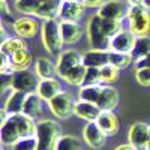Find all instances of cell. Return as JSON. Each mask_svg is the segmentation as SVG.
<instances>
[{"mask_svg":"<svg viewBox=\"0 0 150 150\" xmlns=\"http://www.w3.org/2000/svg\"><path fill=\"white\" fill-rule=\"evenodd\" d=\"M42 44L45 50L51 56H59L63 47V36H62V26L59 18L56 20H45L41 27Z\"/></svg>","mask_w":150,"mask_h":150,"instance_id":"obj_1","label":"cell"},{"mask_svg":"<svg viewBox=\"0 0 150 150\" xmlns=\"http://www.w3.org/2000/svg\"><path fill=\"white\" fill-rule=\"evenodd\" d=\"M126 18L129 20V30L135 36H149L150 32V14L149 9L140 5H129Z\"/></svg>","mask_w":150,"mask_h":150,"instance_id":"obj_2","label":"cell"},{"mask_svg":"<svg viewBox=\"0 0 150 150\" xmlns=\"http://www.w3.org/2000/svg\"><path fill=\"white\" fill-rule=\"evenodd\" d=\"M38 146L36 150H54L56 141L59 138V126L53 120H41L38 122L36 129Z\"/></svg>","mask_w":150,"mask_h":150,"instance_id":"obj_3","label":"cell"},{"mask_svg":"<svg viewBox=\"0 0 150 150\" xmlns=\"http://www.w3.org/2000/svg\"><path fill=\"white\" fill-rule=\"evenodd\" d=\"M87 38L95 50H110V38L105 35L102 29V17L101 15H92L87 23Z\"/></svg>","mask_w":150,"mask_h":150,"instance_id":"obj_4","label":"cell"},{"mask_svg":"<svg viewBox=\"0 0 150 150\" xmlns=\"http://www.w3.org/2000/svg\"><path fill=\"white\" fill-rule=\"evenodd\" d=\"M74 107H75V102H74L72 96L68 92H63V90L48 102L50 111H51L57 119H68L69 116H72Z\"/></svg>","mask_w":150,"mask_h":150,"instance_id":"obj_5","label":"cell"},{"mask_svg":"<svg viewBox=\"0 0 150 150\" xmlns=\"http://www.w3.org/2000/svg\"><path fill=\"white\" fill-rule=\"evenodd\" d=\"M83 63V54H80L75 50H65L57 56V75L63 80L66 75L74 69Z\"/></svg>","mask_w":150,"mask_h":150,"instance_id":"obj_6","label":"cell"},{"mask_svg":"<svg viewBox=\"0 0 150 150\" xmlns=\"http://www.w3.org/2000/svg\"><path fill=\"white\" fill-rule=\"evenodd\" d=\"M107 134L102 131V128L95 122H87V125L83 129V138L86 144L92 149H101L107 143Z\"/></svg>","mask_w":150,"mask_h":150,"instance_id":"obj_7","label":"cell"},{"mask_svg":"<svg viewBox=\"0 0 150 150\" xmlns=\"http://www.w3.org/2000/svg\"><path fill=\"white\" fill-rule=\"evenodd\" d=\"M38 75L30 72L29 69L24 71H17L14 75L11 77L12 80V90H21V92H33L35 89H38L39 81L36 80Z\"/></svg>","mask_w":150,"mask_h":150,"instance_id":"obj_8","label":"cell"},{"mask_svg":"<svg viewBox=\"0 0 150 150\" xmlns=\"http://www.w3.org/2000/svg\"><path fill=\"white\" fill-rule=\"evenodd\" d=\"M135 42H137V36L131 30H122L119 35L111 38L110 50L111 51H117V53L132 54L134 48H135Z\"/></svg>","mask_w":150,"mask_h":150,"instance_id":"obj_9","label":"cell"},{"mask_svg":"<svg viewBox=\"0 0 150 150\" xmlns=\"http://www.w3.org/2000/svg\"><path fill=\"white\" fill-rule=\"evenodd\" d=\"M128 14V6L123 0H107V2L99 8L98 15L107 20H123Z\"/></svg>","mask_w":150,"mask_h":150,"instance_id":"obj_10","label":"cell"},{"mask_svg":"<svg viewBox=\"0 0 150 150\" xmlns=\"http://www.w3.org/2000/svg\"><path fill=\"white\" fill-rule=\"evenodd\" d=\"M0 141H2L3 146H8L11 147L12 144H15L18 140L23 138L21 135V131L18 128V123L15 120L14 116H9V119L0 125Z\"/></svg>","mask_w":150,"mask_h":150,"instance_id":"obj_11","label":"cell"},{"mask_svg":"<svg viewBox=\"0 0 150 150\" xmlns=\"http://www.w3.org/2000/svg\"><path fill=\"white\" fill-rule=\"evenodd\" d=\"M128 140H129V144H132L137 149H143V147L146 149L147 141L150 140V126L143 122L134 123L129 128Z\"/></svg>","mask_w":150,"mask_h":150,"instance_id":"obj_12","label":"cell"},{"mask_svg":"<svg viewBox=\"0 0 150 150\" xmlns=\"http://www.w3.org/2000/svg\"><path fill=\"white\" fill-rule=\"evenodd\" d=\"M84 3L81 0H63L60 8V21H78L84 15Z\"/></svg>","mask_w":150,"mask_h":150,"instance_id":"obj_13","label":"cell"},{"mask_svg":"<svg viewBox=\"0 0 150 150\" xmlns=\"http://www.w3.org/2000/svg\"><path fill=\"white\" fill-rule=\"evenodd\" d=\"M38 30H39V24L38 21L32 17H20L14 21V32L17 33V36L27 39V38H35Z\"/></svg>","mask_w":150,"mask_h":150,"instance_id":"obj_14","label":"cell"},{"mask_svg":"<svg viewBox=\"0 0 150 150\" xmlns=\"http://www.w3.org/2000/svg\"><path fill=\"white\" fill-rule=\"evenodd\" d=\"M110 63V50H89L83 54V65L87 68H102Z\"/></svg>","mask_w":150,"mask_h":150,"instance_id":"obj_15","label":"cell"},{"mask_svg":"<svg viewBox=\"0 0 150 150\" xmlns=\"http://www.w3.org/2000/svg\"><path fill=\"white\" fill-rule=\"evenodd\" d=\"M101 111L102 110L98 107V104L81 101V99H78L74 107V114L86 122H95L99 117V114H101Z\"/></svg>","mask_w":150,"mask_h":150,"instance_id":"obj_16","label":"cell"},{"mask_svg":"<svg viewBox=\"0 0 150 150\" xmlns=\"http://www.w3.org/2000/svg\"><path fill=\"white\" fill-rule=\"evenodd\" d=\"M62 26V36H63L65 44H77L83 36V27L78 21H60Z\"/></svg>","mask_w":150,"mask_h":150,"instance_id":"obj_17","label":"cell"},{"mask_svg":"<svg viewBox=\"0 0 150 150\" xmlns=\"http://www.w3.org/2000/svg\"><path fill=\"white\" fill-rule=\"evenodd\" d=\"M62 92V86L57 80L54 78H48V80H41L39 84H38L36 93L39 95L44 101L50 102L54 96H57Z\"/></svg>","mask_w":150,"mask_h":150,"instance_id":"obj_18","label":"cell"},{"mask_svg":"<svg viewBox=\"0 0 150 150\" xmlns=\"http://www.w3.org/2000/svg\"><path fill=\"white\" fill-rule=\"evenodd\" d=\"M96 123L102 128V131L110 137V135H116L119 132V120L117 116L110 110H104L101 111L99 117L96 119Z\"/></svg>","mask_w":150,"mask_h":150,"instance_id":"obj_19","label":"cell"},{"mask_svg":"<svg viewBox=\"0 0 150 150\" xmlns=\"http://www.w3.org/2000/svg\"><path fill=\"white\" fill-rule=\"evenodd\" d=\"M27 98V92H21V90H12V93L8 96L6 102H5V110L9 114H20L23 112L24 102Z\"/></svg>","mask_w":150,"mask_h":150,"instance_id":"obj_20","label":"cell"},{"mask_svg":"<svg viewBox=\"0 0 150 150\" xmlns=\"http://www.w3.org/2000/svg\"><path fill=\"white\" fill-rule=\"evenodd\" d=\"M119 104V92L114 89L112 86H104L102 89V93H101V98L98 101V107L101 108L102 111L104 110H110L112 111Z\"/></svg>","mask_w":150,"mask_h":150,"instance_id":"obj_21","label":"cell"},{"mask_svg":"<svg viewBox=\"0 0 150 150\" xmlns=\"http://www.w3.org/2000/svg\"><path fill=\"white\" fill-rule=\"evenodd\" d=\"M35 74L38 75L39 80L54 78V75L57 74V66L50 59L41 57V59H38L36 63H35Z\"/></svg>","mask_w":150,"mask_h":150,"instance_id":"obj_22","label":"cell"},{"mask_svg":"<svg viewBox=\"0 0 150 150\" xmlns=\"http://www.w3.org/2000/svg\"><path fill=\"white\" fill-rule=\"evenodd\" d=\"M63 0H50L47 3H42L36 12V17L42 20H56L60 15V8Z\"/></svg>","mask_w":150,"mask_h":150,"instance_id":"obj_23","label":"cell"},{"mask_svg":"<svg viewBox=\"0 0 150 150\" xmlns=\"http://www.w3.org/2000/svg\"><path fill=\"white\" fill-rule=\"evenodd\" d=\"M42 101H44V99L38 95L36 92L27 93V98H26V102H24L23 112L35 119L36 116H39L41 112H42Z\"/></svg>","mask_w":150,"mask_h":150,"instance_id":"obj_24","label":"cell"},{"mask_svg":"<svg viewBox=\"0 0 150 150\" xmlns=\"http://www.w3.org/2000/svg\"><path fill=\"white\" fill-rule=\"evenodd\" d=\"M104 86L102 84H90V86H81L78 89V99L87 102L98 104L99 98H101Z\"/></svg>","mask_w":150,"mask_h":150,"instance_id":"obj_25","label":"cell"},{"mask_svg":"<svg viewBox=\"0 0 150 150\" xmlns=\"http://www.w3.org/2000/svg\"><path fill=\"white\" fill-rule=\"evenodd\" d=\"M23 50H27V45H26V41L23 38H8L2 42V47H0V51L3 54H8V56H12L18 51H23Z\"/></svg>","mask_w":150,"mask_h":150,"instance_id":"obj_26","label":"cell"},{"mask_svg":"<svg viewBox=\"0 0 150 150\" xmlns=\"http://www.w3.org/2000/svg\"><path fill=\"white\" fill-rule=\"evenodd\" d=\"M54 150H83V146L74 135H59Z\"/></svg>","mask_w":150,"mask_h":150,"instance_id":"obj_27","label":"cell"},{"mask_svg":"<svg viewBox=\"0 0 150 150\" xmlns=\"http://www.w3.org/2000/svg\"><path fill=\"white\" fill-rule=\"evenodd\" d=\"M11 57V63L14 66L15 71H24L29 69V66L32 65V54L27 51V50H23V51H18L15 54L9 56Z\"/></svg>","mask_w":150,"mask_h":150,"instance_id":"obj_28","label":"cell"},{"mask_svg":"<svg viewBox=\"0 0 150 150\" xmlns=\"http://www.w3.org/2000/svg\"><path fill=\"white\" fill-rule=\"evenodd\" d=\"M86 74H87V66H84L83 63L77 68H74L66 77L63 78L69 86H78L81 87L84 84V80H86Z\"/></svg>","mask_w":150,"mask_h":150,"instance_id":"obj_29","label":"cell"},{"mask_svg":"<svg viewBox=\"0 0 150 150\" xmlns=\"http://www.w3.org/2000/svg\"><path fill=\"white\" fill-rule=\"evenodd\" d=\"M39 6L38 0H15V9L24 15H36Z\"/></svg>","mask_w":150,"mask_h":150,"instance_id":"obj_30","label":"cell"},{"mask_svg":"<svg viewBox=\"0 0 150 150\" xmlns=\"http://www.w3.org/2000/svg\"><path fill=\"white\" fill-rule=\"evenodd\" d=\"M110 63L119 69H125L132 63V54L117 53V51H111L110 50Z\"/></svg>","mask_w":150,"mask_h":150,"instance_id":"obj_31","label":"cell"},{"mask_svg":"<svg viewBox=\"0 0 150 150\" xmlns=\"http://www.w3.org/2000/svg\"><path fill=\"white\" fill-rule=\"evenodd\" d=\"M119 75H120V69L116 68L114 65H105L101 68V78H102V83L104 84H112L119 80Z\"/></svg>","mask_w":150,"mask_h":150,"instance_id":"obj_32","label":"cell"},{"mask_svg":"<svg viewBox=\"0 0 150 150\" xmlns=\"http://www.w3.org/2000/svg\"><path fill=\"white\" fill-rule=\"evenodd\" d=\"M150 54V36H137L135 48L132 51V57H141Z\"/></svg>","mask_w":150,"mask_h":150,"instance_id":"obj_33","label":"cell"},{"mask_svg":"<svg viewBox=\"0 0 150 150\" xmlns=\"http://www.w3.org/2000/svg\"><path fill=\"white\" fill-rule=\"evenodd\" d=\"M102 29H104L105 35L110 38V39L114 38L116 35H119L123 30L120 20H107V18H102Z\"/></svg>","mask_w":150,"mask_h":150,"instance_id":"obj_34","label":"cell"},{"mask_svg":"<svg viewBox=\"0 0 150 150\" xmlns=\"http://www.w3.org/2000/svg\"><path fill=\"white\" fill-rule=\"evenodd\" d=\"M38 138L36 137H26V138L18 140L15 144L11 146V150H36Z\"/></svg>","mask_w":150,"mask_h":150,"instance_id":"obj_35","label":"cell"},{"mask_svg":"<svg viewBox=\"0 0 150 150\" xmlns=\"http://www.w3.org/2000/svg\"><path fill=\"white\" fill-rule=\"evenodd\" d=\"M90 84H102L101 68H87L86 80H84L83 86H90Z\"/></svg>","mask_w":150,"mask_h":150,"instance_id":"obj_36","label":"cell"},{"mask_svg":"<svg viewBox=\"0 0 150 150\" xmlns=\"http://www.w3.org/2000/svg\"><path fill=\"white\" fill-rule=\"evenodd\" d=\"M135 80L144 87H150V68L135 69Z\"/></svg>","mask_w":150,"mask_h":150,"instance_id":"obj_37","label":"cell"},{"mask_svg":"<svg viewBox=\"0 0 150 150\" xmlns=\"http://www.w3.org/2000/svg\"><path fill=\"white\" fill-rule=\"evenodd\" d=\"M135 69H143V68H150V54L141 56V57H137L135 62Z\"/></svg>","mask_w":150,"mask_h":150,"instance_id":"obj_38","label":"cell"},{"mask_svg":"<svg viewBox=\"0 0 150 150\" xmlns=\"http://www.w3.org/2000/svg\"><path fill=\"white\" fill-rule=\"evenodd\" d=\"M86 8H101L107 0H81Z\"/></svg>","mask_w":150,"mask_h":150,"instance_id":"obj_39","label":"cell"},{"mask_svg":"<svg viewBox=\"0 0 150 150\" xmlns=\"http://www.w3.org/2000/svg\"><path fill=\"white\" fill-rule=\"evenodd\" d=\"M114 150H137V147H134L132 144H123V146L116 147Z\"/></svg>","mask_w":150,"mask_h":150,"instance_id":"obj_40","label":"cell"},{"mask_svg":"<svg viewBox=\"0 0 150 150\" xmlns=\"http://www.w3.org/2000/svg\"><path fill=\"white\" fill-rule=\"evenodd\" d=\"M126 2H128L129 5H140V3L144 2V0H126Z\"/></svg>","mask_w":150,"mask_h":150,"instance_id":"obj_41","label":"cell"},{"mask_svg":"<svg viewBox=\"0 0 150 150\" xmlns=\"http://www.w3.org/2000/svg\"><path fill=\"white\" fill-rule=\"evenodd\" d=\"M143 5H144L147 9H150V0H144V2H143Z\"/></svg>","mask_w":150,"mask_h":150,"instance_id":"obj_42","label":"cell"},{"mask_svg":"<svg viewBox=\"0 0 150 150\" xmlns=\"http://www.w3.org/2000/svg\"><path fill=\"white\" fill-rule=\"evenodd\" d=\"M146 150H150V140L147 141V146H146Z\"/></svg>","mask_w":150,"mask_h":150,"instance_id":"obj_43","label":"cell"},{"mask_svg":"<svg viewBox=\"0 0 150 150\" xmlns=\"http://www.w3.org/2000/svg\"><path fill=\"white\" fill-rule=\"evenodd\" d=\"M38 2H39V3L42 5V3H47V2H50V0H38Z\"/></svg>","mask_w":150,"mask_h":150,"instance_id":"obj_44","label":"cell"}]
</instances>
